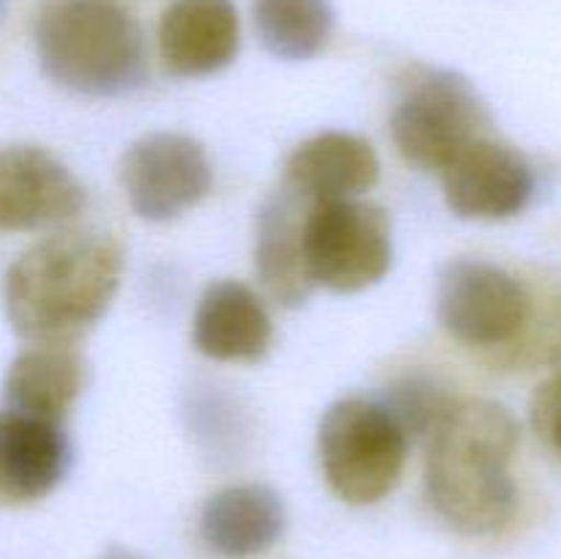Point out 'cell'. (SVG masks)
I'll return each instance as SVG.
<instances>
[{"label":"cell","mask_w":561,"mask_h":559,"mask_svg":"<svg viewBox=\"0 0 561 559\" xmlns=\"http://www.w3.org/2000/svg\"><path fill=\"white\" fill-rule=\"evenodd\" d=\"M124 250L104 230L47 236L5 274V316L31 343H69L93 327L115 299Z\"/></svg>","instance_id":"1"},{"label":"cell","mask_w":561,"mask_h":559,"mask_svg":"<svg viewBox=\"0 0 561 559\" xmlns=\"http://www.w3.org/2000/svg\"><path fill=\"white\" fill-rule=\"evenodd\" d=\"M520 422L496 400H458L433 433L425 486L433 510L466 537L499 535L518 513L513 460Z\"/></svg>","instance_id":"2"},{"label":"cell","mask_w":561,"mask_h":559,"mask_svg":"<svg viewBox=\"0 0 561 559\" xmlns=\"http://www.w3.org/2000/svg\"><path fill=\"white\" fill-rule=\"evenodd\" d=\"M33 42L44 75L80 96H124L148 82L146 33L115 0H53Z\"/></svg>","instance_id":"3"},{"label":"cell","mask_w":561,"mask_h":559,"mask_svg":"<svg viewBox=\"0 0 561 559\" xmlns=\"http://www.w3.org/2000/svg\"><path fill=\"white\" fill-rule=\"evenodd\" d=\"M318 455L329 488L348 504H376L403 475L409 436L378 400L343 398L318 427Z\"/></svg>","instance_id":"4"},{"label":"cell","mask_w":561,"mask_h":559,"mask_svg":"<svg viewBox=\"0 0 561 559\" xmlns=\"http://www.w3.org/2000/svg\"><path fill=\"white\" fill-rule=\"evenodd\" d=\"M491 113L471 80L449 69H416L392 113L400 157L420 170H444L491 137Z\"/></svg>","instance_id":"5"},{"label":"cell","mask_w":561,"mask_h":559,"mask_svg":"<svg viewBox=\"0 0 561 559\" xmlns=\"http://www.w3.org/2000/svg\"><path fill=\"white\" fill-rule=\"evenodd\" d=\"M392 223L376 203L310 201L305 217V261L312 285L359 294L392 269Z\"/></svg>","instance_id":"6"},{"label":"cell","mask_w":561,"mask_h":559,"mask_svg":"<svg viewBox=\"0 0 561 559\" xmlns=\"http://www.w3.org/2000/svg\"><path fill=\"white\" fill-rule=\"evenodd\" d=\"M436 312L455 340L496 349L524 332L531 296L518 277L496 263L458 258L438 274Z\"/></svg>","instance_id":"7"},{"label":"cell","mask_w":561,"mask_h":559,"mask_svg":"<svg viewBox=\"0 0 561 559\" xmlns=\"http://www.w3.org/2000/svg\"><path fill=\"white\" fill-rule=\"evenodd\" d=\"M214 170L206 148L190 135L153 132L126 148L121 186L137 217L170 223L211 192Z\"/></svg>","instance_id":"8"},{"label":"cell","mask_w":561,"mask_h":559,"mask_svg":"<svg viewBox=\"0 0 561 559\" xmlns=\"http://www.w3.org/2000/svg\"><path fill=\"white\" fill-rule=\"evenodd\" d=\"M82 206L85 190L58 157L38 146L0 151V233L58 228Z\"/></svg>","instance_id":"9"},{"label":"cell","mask_w":561,"mask_h":559,"mask_svg":"<svg viewBox=\"0 0 561 559\" xmlns=\"http://www.w3.org/2000/svg\"><path fill=\"white\" fill-rule=\"evenodd\" d=\"M444 173L447 206L463 219H510L535 197V168L518 148L482 137L466 148Z\"/></svg>","instance_id":"10"},{"label":"cell","mask_w":561,"mask_h":559,"mask_svg":"<svg viewBox=\"0 0 561 559\" xmlns=\"http://www.w3.org/2000/svg\"><path fill=\"white\" fill-rule=\"evenodd\" d=\"M69 458L60 422L0 411V507H25L53 493L66 477Z\"/></svg>","instance_id":"11"},{"label":"cell","mask_w":561,"mask_h":559,"mask_svg":"<svg viewBox=\"0 0 561 559\" xmlns=\"http://www.w3.org/2000/svg\"><path fill=\"white\" fill-rule=\"evenodd\" d=\"M241 44L233 0H175L159 22V55L173 77H206L233 64Z\"/></svg>","instance_id":"12"},{"label":"cell","mask_w":561,"mask_h":559,"mask_svg":"<svg viewBox=\"0 0 561 559\" xmlns=\"http://www.w3.org/2000/svg\"><path fill=\"white\" fill-rule=\"evenodd\" d=\"M272 316L261 296L239 280H219L203 290L192 318V340L217 362H257L272 345Z\"/></svg>","instance_id":"13"},{"label":"cell","mask_w":561,"mask_h":559,"mask_svg":"<svg viewBox=\"0 0 561 559\" xmlns=\"http://www.w3.org/2000/svg\"><path fill=\"white\" fill-rule=\"evenodd\" d=\"M307 197L288 184L266 197L257 214L255 269L263 288L285 307L305 305L312 294V280L305 261V206Z\"/></svg>","instance_id":"14"},{"label":"cell","mask_w":561,"mask_h":559,"mask_svg":"<svg viewBox=\"0 0 561 559\" xmlns=\"http://www.w3.org/2000/svg\"><path fill=\"white\" fill-rule=\"evenodd\" d=\"M285 532V502L261 482L228 486L203 504L201 535L214 554L247 559L268 551Z\"/></svg>","instance_id":"15"},{"label":"cell","mask_w":561,"mask_h":559,"mask_svg":"<svg viewBox=\"0 0 561 559\" xmlns=\"http://www.w3.org/2000/svg\"><path fill=\"white\" fill-rule=\"evenodd\" d=\"M381 173L376 151L351 132H323L285 162V184L307 201H345L373 190Z\"/></svg>","instance_id":"16"},{"label":"cell","mask_w":561,"mask_h":559,"mask_svg":"<svg viewBox=\"0 0 561 559\" xmlns=\"http://www.w3.org/2000/svg\"><path fill=\"white\" fill-rule=\"evenodd\" d=\"M85 387V360L69 343H33L14 356L3 381L9 409L60 422Z\"/></svg>","instance_id":"17"},{"label":"cell","mask_w":561,"mask_h":559,"mask_svg":"<svg viewBox=\"0 0 561 559\" xmlns=\"http://www.w3.org/2000/svg\"><path fill=\"white\" fill-rule=\"evenodd\" d=\"M252 20L263 47L283 60L312 58L334 31L329 0H255Z\"/></svg>","instance_id":"18"},{"label":"cell","mask_w":561,"mask_h":559,"mask_svg":"<svg viewBox=\"0 0 561 559\" xmlns=\"http://www.w3.org/2000/svg\"><path fill=\"white\" fill-rule=\"evenodd\" d=\"M378 403L403 427L405 436H433L458 406L453 387L436 370L411 367L389 381Z\"/></svg>","instance_id":"19"},{"label":"cell","mask_w":561,"mask_h":559,"mask_svg":"<svg viewBox=\"0 0 561 559\" xmlns=\"http://www.w3.org/2000/svg\"><path fill=\"white\" fill-rule=\"evenodd\" d=\"M531 425L540 442L561 460V370L537 387L531 398Z\"/></svg>","instance_id":"20"},{"label":"cell","mask_w":561,"mask_h":559,"mask_svg":"<svg viewBox=\"0 0 561 559\" xmlns=\"http://www.w3.org/2000/svg\"><path fill=\"white\" fill-rule=\"evenodd\" d=\"M99 559H142V557H140V554L129 551V548L113 546V548H107V551H104Z\"/></svg>","instance_id":"21"},{"label":"cell","mask_w":561,"mask_h":559,"mask_svg":"<svg viewBox=\"0 0 561 559\" xmlns=\"http://www.w3.org/2000/svg\"><path fill=\"white\" fill-rule=\"evenodd\" d=\"M0 9H3V0H0Z\"/></svg>","instance_id":"22"}]
</instances>
